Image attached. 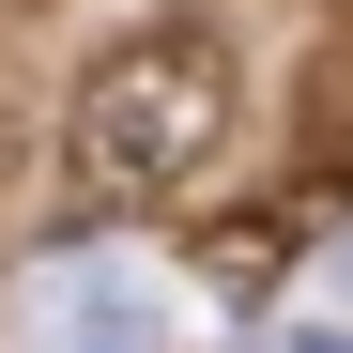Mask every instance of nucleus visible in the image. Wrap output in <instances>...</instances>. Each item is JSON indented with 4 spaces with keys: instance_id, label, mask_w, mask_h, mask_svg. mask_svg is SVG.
I'll return each mask as SVG.
<instances>
[{
    "instance_id": "f257e3e1",
    "label": "nucleus",
    "mask_w": 353,
    "mask_h": 353,
    "mask_svg": "<svg viewBox=\"0 0 353 353\" xmlns=\"http://www.w3.org/2000/svg\"><path fill=\"white\" fill-rule=\"evenodd\" d=\"M215 139H230V46L185 31V16L123 31V46L77 77V108H62L77 200H169V185H200V169H215Z\"/></svg>"
},
{
    "instance_id": "f03ea898",
    "label": "nucleus",
    "mask_w": 353,
    "mask_h": 353,
    "mask_svg": "<svg viewBox=\"0 0 353 353\" xmlns=\"http://www.w3.org/2000/svg\"><path fill=\"white\" fill-rule=\"evenodd\" d=\"M169 338H185V307L123 246H77V261L31 276V353H169Z\"/></svg>"
},
{
    "instance_id": "7ed1b4c3",
    "label": "nucleus",
    "mask_w": 353,
    "mask_h": 353,
    "mask_svg": "<svg viewBox=\"0 0 353 353\" xmlns=\"http://www.w3.org/2000/svg\"><path fill=\"white\" fill-rule=\"evenodd\" d=\"M276 353H353V323H338V307H323V323H292V338H276Z\"/></svg>"
}]
</instances>
